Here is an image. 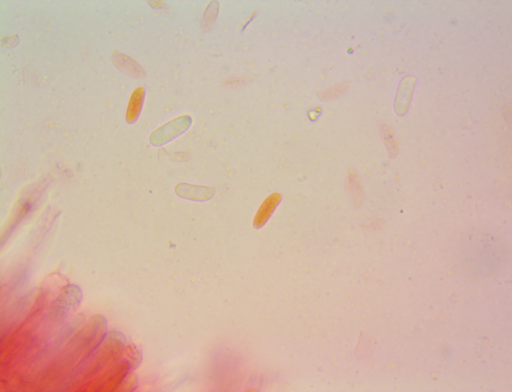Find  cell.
<instances>
[{
  "mask_svg": "<svg viewBox=\"0 0 512 392\" xmlns=\"http://www.w3.org/2000/svg\"><path fill=\"white\" fill-rule=\"evenodd\" d=\"M190 124V120L184 116L165 124L152 134L150 142L154 145H162L167 143L184 132Z\"/></svg>",
  "mask_w": 512,
  "mask_h": 392,
  "instance_id": "obj_1",
  "label": "cell"
},
{
  "mask_svg": "<svg viewBox=\"0 0 512 392\" xmlns=\"http://www.w3.org/2000/svg\"><path fill=\"white\" fill-rule=\"evenodd\" d=\"M144 96L143 88H138L132 93L128 102L126 118L129 123L134 122L138 117Z\"/></svg>",
  "mask_w": 512,
  "mask_h": 392,
  "instance_id": "obj_2",
  "label": "cell"
}]
</instances>
